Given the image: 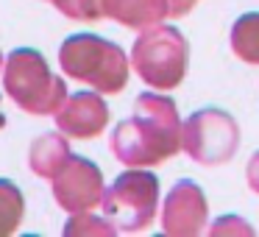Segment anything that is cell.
Instances as JSON below:
<instances>
[{"label":"cell","mask_w":259,"mask_h":237,"mask_svg":"<svg viewBox=\"0 0 259 237\" xmlns=\"http://www.w3.org/2000/svg\"><path fill=\"white\" fill-rule=\"evenodd\" d=\"M184 123L176 101L159 92H142L134 103V117L123 120L112 134V151L128 168H151L184 151Z\"/></svg>","instance_id":"1"},{"label":"cell","mask_w":259,"mask_h":237,"mask_svg":"<svg viewBox=\"0 0 259 237\" xmlns=\"http://www.w3.org/2000/svg\"><path fill=\"white\" fill-rule=\"evenodd\" d=\"M131 64L148 87L170 92L184 81L190 67V42L176 25H151L140 31L131 48Z\"/></svg>","instance_id":"2"},{"label":"cell","mask_w":259,"mask_h":237,"mask_svg":"<svg viewBox=\"0 0 259 237\" xmlns=\"http://www.w3.org/2000/svg\"><path fill=\"white\" fill-rule=\"evenodd\" d=\"M62 67L98 92H120L128 81V59L114 42L92 34L70 36L62 48Z\"/></svg>","instance_id":"3"},{"label":"cell","mask_w":259,"mask_h":237,"mask_svg":"<svg viewBox=\"0 0 259 237\" xmlns=\"http://www.w3.org/2000/svg\"><path fill=\"white\" fill-rule=\"evenodd\" d=\"M103 212L120 231H145L159 212V181L148 170H128L117 176L103 192Z\"/></svg>","instance_id":"4"},{"label":"cell","mask_w":259,"mask_h":237,"mask_svg":"<svg viewBox=\"0 0 259 237\" xmlns=\"http://www.w3.org/2000/svg\"><path fill=\"white\" fill-rule=\"evenodd\" d=\"M184 151L198 165H223L240 148V126L223 109H198L184 120Z\"/></svg>","instance_id":"5"},{"label":"cell","mask_w":259,"mask_h":237,"mask_svg":"<svg viewBox=\"0 0 259 237\" xmlns=\"http://www.w3.org/2000/svg\"><path fill=\"white\" fill-rule=\"evenodd\" d=\"M12 67L17 70V75L9 78L12 84V95L23 101V106L34 109V112H53L59 109V103L64 101V84L59 78H53L45 67V59L36 53H14Z\"/></svg>","instance_id":"6"},{"label":"cell","mask_w":259,"mask_h":237,"mask_svg":"<svg viewBox=\"0 0 259 237\" xmlns=\"http://www.w3.org/2000/svg\"><path fill=\"white\" fill-rule=\"evenodd\" d=\"M209 226V204L203 190L192 179L173 184L162 204V231L173 237H195Z\"/></svg>","instance_id":"7"},{"label":"cell","mask_w":259,"mask_h":237,"mask_svg":"<svg viewBox=\"0 0 259 237\" xmlns=\"http://www.w3.org/2000/svg\"><path fill=\"white\" fill-rule=\"evenodd\" d=\"M56 201L70 212H84L103 201V179L101 170L81 156H70L64 170L56 179Z\"/></svg>","instance_id":"8"},{"label":"cell","mask_w":259,"mask_h":237,"mask_svg":"<svg viewBox=\"0 0 259 237\" xmlns=\"http://www.w3.org/2000/svg\"><path fill=\"white\" fill-rule=\"evenodd\" d=\"M109 120V109L95 92H78L67 101V106L59 114V126L67 131L70 137H78V140H90L98 137L103 131Z\"/></svg>","instance_id":"9"},{"label":"cell","mask_w":259,"mask_h":237,"mask_svg":"<svg viewBox=\"0 0 259 237\" xmlns=\"http://www.w3.org/2000/svg\"><path fill=\"white\" fill-rule=\"evenodd\" d=\"M103 17L117 20L120 25L145 31L176 14V0H103Z\"/></svg>","instance_id":"10"},{"label":"cell","mask_w":259,"mask_h":237,"mask_svg":"<svg viewBox=\"0 0 259 237\" xmlns=\"http://www.w3.org/2000/svg\"><path fill=\"white\" fill-rule=\"evenodd\" d=\"M231 51L245 64H259V12H248L231 25Z\"/></svg>","instance_id":"11"},{"label":"cell","mask_w":259,"mask_h":237,"mask_svg":"<svg viewBox=\"0 0 259 237\" xmlns=\"http://www.w3.org/2000/svg\"><path fill=\"white\" fill-rule=\"evenodd\" d=\"M70 159V151L64 145V140L59 137H48V140L36 142L34 148V168L45 176H53L56 170H62Z\"/></svg>","instance_id":"12"},{"label":"cell","mask_w":259,"mask_h":237,"mask_svg":"<svg viewBox=\"0 0 259 237\" xmlns=\"http://www.w3.org/2000/svg\"><path fill=\"white\" fill-rule=\"evenodd\" d=\"M56 6L75 20H101L103 17V0H59Z\"/></svg>","instance_id":"13"},{"label":"cell","mask_w":259,"mask_h":237,"mask_svg":"<svg viewBox=\"0 0 259 237\" xmlns=\"http://www.w3.org/2000/svg\"><path fill=\"white\" fill-rule=\"evenodd\" d=\"M234 231H240V234H253V229L245 223V220H240V218H220L218 223L209 229V234L220 237V234H234Z\"/></svg>","instance_id":"14"},{"label":"cell","mask_w":259,"mask_h":237,"mask_svg":"<svg viewBox=\"0 0 259 237\" xmlns=\"http://www.w3.org/2000/svg\"><path fill=\"white\" fill-rule=\"evenodd\" d=\"M245 179H248V187H251V190L259 195V151L253 153L251 162H248V168H245Z\"/></svg>","instance_id":"15"},{"label":"cell","mask_w":259,"mask_h":237,"mask_svg":"<svg viewBox=\"0 0 259 237\" xmlns=\"http://www.w3.org/2000/svg\"><path fill=\"white\" fill-rule=\"evenodd\" d=\"M192 6H195V0H176V14L184 17V14L192 12Z\"/></svg>","instance_id":"16"}]
</instances>
